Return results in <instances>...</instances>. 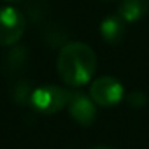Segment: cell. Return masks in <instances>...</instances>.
Masks as SVG:
<instances>
[{"label": "cell", "mask_w": 149, "mask_h": 149, "mask_svg": "<svg viewBox=\"0 0 149 149\" xmlns=\"http://www.w3.org/2000/svg\"><path fill=\"white\" fill-rule=\"evenodd\" d=\"M56 70L65 84L81 88L88 84L95 76L97 54L84 42H68L58 53Z\"/></svg>", "instance_id": "1"}, {"label": "cell", "mask_w": 149, "mask_h": 149, "mask_svg": "<svg viewBox=\"0 0 149 149\" xmlns=\"http://www.w3.org/2000/svg\"><path fill=\"white\" fill-rule=\"evenodd\" d=\"M70 93L72 91H68L61 86L46 84V86H40V88L32 91L30 105L40 114H47V116L56 114V112H60L61 109H65L68 105Z\"/></svg>", "instance_id": "2"}, {"label": "cell", "mask_w": 149, "mask_h": 149, "mask_svg": "<svg viewBox=\"0 0 149 149\" xmlns=\"http://www.w3.org/2000/svg\"><path fill=\"white\" fill-rule=\"evenodd\" d=\"M25 33V16L11 6L0 7V46L7 47L19 42Z\"/></svg>", "instance_id": "3"}, {"label": "cell", "mask_w": 149, "mask_h": 149, "mask_svg": "<svg viewBox=\"0 0 149 149\" xmlns=\"http://www.w3.org/2000/svg\"><path fill=\"white\" fill-rule=\"evenodd\" d=\"M90 97L98 107H114L125 98V88L116 77L102 76L91 83Z\"/></svg>", "instance_id": "4"}, {"label": "cell", "mask_w": 149, "mask_h": 149, "mask_svg": "<svg viewBox=\"0 0 149 149\" xmlns=\"http://www.w3.org/2000/svg\"><path fill=\"white\" fill-rule=\"evenodd\" d=\"M68 114L70 118L79 123L81 126H90L93 125L95 118H97V104L93 102V98L83 91H72L70 93V100H68Z\"/></svg>", "instance_id": "5"}, {"label": "cell", "mask_w": 149, "mask_h": 149, "mask_svg": "<svg viewBox=\"0 0 149 149\" xmlns=\"http://www.w3.org/2000/svg\"><path fill=\"white\" fill-rule=\"evenodd\" d=\"M125 32H126V23L119 18V14L107 16L100 23V35L111 46L119 44L123 40V37H125Z\"/></svg>", "instance_id": "6"}, {"label": "cell", "mask_w": 149, "mask_h": 149, "mask_svg": "<svg viewBox=\"0 0 149 149\" xmlns=\"http://www.w3.org/2000/svg\"><path fill=\"white\" fill-rule=\"evenodd\" d=\"M149 13V0H121L118 14L125 23H137Z\"/></svg>", "instance_id": "7"}, {"label": "cell", "mask_w": 149, "mask_h": 149, "mask_svg": "<svg viewBox=\"0 0 149 149\" xmlns=\"http://www.w3.org/2000/svg\"><path fill=\"white\" fill-rule=\"evenodd\" d=\"M126 102H128V105L133 107V109H142V107L147 105V95H146L144 91L133 90V91H130V93L126 95Z\"/></svg>", "instance_id": "8"}, {"label": "cell", "mask_w": 149, "mask_h": 149, "mask_svg": "<svg viewBox=\"0 0 149 149\" xmlns=\"http://www.w3.org/2000/svg\"><path fill=\"white\" fill-rule=\"evenodd\" d=\"M32 91H33V90H30L26 83H19V84L14 88V100H16L18 104H25V102H30Z\"/></svg>", "instance_id": "9"}, {"label": "cell", "mask_w": 149, "mask_h": 149, "mask_svg": "<svg viewBox=\"0 0 149 149\" xmlns=\"http://www.w3.org/2000/svg\"><path fill=\"white\" fill-rule=\"evenodd\" d=\"M93 149H111V147H107V146H97V147H93Z\"/></svg>", "instance_id": "10"}, {"label": "cell", "mask_w": 149, "mask_h": 149, "mask_svg": "<svg viewBox=\"0 0 149 149\" xmlns=\"http://www.w3.org/2000/svg\"><path fill=\"white\" fill-rule=\"evenodd\" d=\"M7 2H19V0H7Z\"/></svg>", "instance_id": "11"}]
</instances>
